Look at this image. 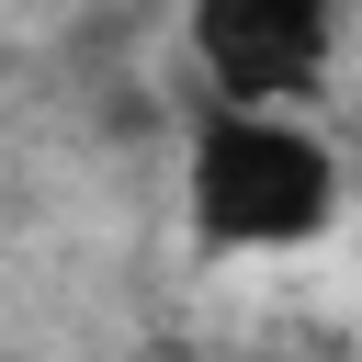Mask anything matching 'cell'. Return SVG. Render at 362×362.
Wrapping results in <instances>:
<instances>
[{"mask_svg":"<svg viewBox=\"0 0 362 362\" xmlns=\"http://www.w3.org/2000/svg\"><path fill=\"white\" fill-rule=\"evenodd\" d=\"M204 90H249V102H305L339 57V0H181Z\"/></svg>","mask_w":362,"mask_h":362,"instance_id":"obj_2","label":"cell"},{"mask_svg":"<svg viewBox=\"0 0 362 362\" xmlns=\"http://www.w3.org/2000/svg\"><path fill=\"white\" fill-rule=\"evenodd\" d=\"M181 215L204 249H305L339 215V158L294 102L204 90L181 147Z\"/></svg>","mask_w":362,"mask_h":362,"instance_id":"obj_1","label":"cell"}]
</instances>
